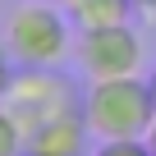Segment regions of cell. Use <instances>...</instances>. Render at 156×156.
Returning <instances> with one entry per match:
<instances>
[{"instance_id": "cell-2", "label": "cell", "mask_w": 156, "mask_h": 156, "mask_svg": "<svg viewBox=\"0 0 156 156\" xmlns=\"http://www.w3.org/2000/svg\"><path fill=\"white\" fill-rule=\"evenodd\" d=\"M5 110L14 115V124L28 133H37L41 124L60 119V115H73V110H83V101H78L73 83L51 64V69H14L9 78V92H5Z\"/></svg>"}, {"instance_id": "cell-11", "label": "cell", "mask_w": 156, "mask_h": 156, "mask_svg": "<svg viewBox=\"0 0 156 156\" xmlns=\"http://www.w3.org/2000/svg\"><path fill=\"white\" fill-rule=\"evenodd\" d=\"M147 87H151V101H156V73H151V78H147Z\"/></svg>"}, {"instance_id": "cell-9", "label": "cell", "mask_w": 156, "mask_h": 156, "mask_svg": "<svg viewBox=\"0 0 156 156\" xmlns=\"http://www.w3.org/2000/svg\"><path fill=\"white\" fill-rule=\"evenodd\" d=\"M9 78H14V55H9V46H5V41H0V106H5Z\"/></svg>"}, {"instance_id": "cell-3", "label": "cell", "mask_w": 156, "mask_h": 156, "mask_svg": "<svg viewBox=\"0 0 156 156\" xmlns=\"http://www.w3.org/2000/svg\"><path fill=\"white\" fill-rule=\"evenodd\" d=\"M5 46H9L14 64L51 69L69 51V23L51 5H19L9 14V23H5Z\"/></svg>"}, {"instance_id": "cell-6", "label": "cell", "mask_w": 156, "mask_h": 156, "mask_svg": "<svg viewBox=\"0 0 156 156\" xmlns=\"http://www.w3.org/2000/svg\"><path fill=\"white\" fill-rule=\"evenodd\" d=\"M133 9H138L133 0H73V5H69V19L83 28V32H97V28H119V23H129Z\"/></svg>"}, {"instance_id": "cell-4", "label": "cell", "mask_w": 156, "mask_h": 156, "mask_svg": "<svg viewBox=\"0 0 156 156\" xmlns=\"http://www.w3.org/2000/svg\"><path fill=\"white\" fill-rule=\"evenodd\" d=\"M78 64L92 83L101 78H133L142 69V41L129 23L119 28H97V32H83L78 41Z\"/></svg>"}, {"instance_id": "cell-10", "label": "cell", "mask_w": 156, "mask_h": 156, "mask_svg": "<svg viewBox=\"0 0 156 156\" xmlns=\"http://www.w3.org/2000/svg\"><path fill=\"white\" fill-rule=\"evenodd\" d=\"M133 5H138V9H151V14H156V0H133Z\"/></svg>"}, {"instance_id": "cell-14", "label": "cell", "mask_w": 156, "mask_h": 156, "mask_svg": "<svg viewBox=\"0 0 156 156\" xmlns=\"http://www.w3.org/2000/svg\"><path fill=\"white\" fill-rule=\"evenodd\" d=\"M28 156H32V151H28Z\"/></svg>"}, {"instance_id": "cell-13", "label": "cell", "mask_w": 156, "mask_h": 156, "mask_svg": "<svg viewBox=\"0 0 156 156\" xmlns=\"http://www.w3.org/2000/svg\"><path fill=\"white\" fill-rule=\"evenodd\" d=\"M151 156H156V147H151Z\"/></svg>"}, {"instance_id": "cell-7", "label": "cell", "mask_w": 156, "mask_h": 156, "mask_svg": "<svg viewBox=\"0 0 156 156\" xmlns=\"http://www.w3.org/2000/svg\"><path fill=\"white\" fill-rule=\"evenodd\" d=\"M28 151V138H23V129L14 124V115L0 106V156H23Z\"/></svg>"}, {"instance_id": "cell-1", "label": "cell", "mask_w": 156, "mask_h": 156, "mask_svg": "<svg viewBox=\"0 0 156 156\" xmlns=\"http://www.w3.org/2000/svg\"><path fill=\"white\" fill-rule=\"evenodd\" d=\"M83 119L92 138L115 142V138H151L156 124V101L142 78H101L83 97Z\"/></svg>"}, {"instance_id": "cell-12", "label": "cell", "mask_w": 156, "mask_h": 156, "mask_svg": "<svg viewBox=\"0 0 156 156\" xmlns=\"http://www.w3.org/2000/svg\"><path fill=\"white\" fill-rule=\"evenodd\" d=\"M64 5H73V0H64Z\"/></svg>"}, {"instance_id": "cell-5", "label": "cell", "mask_w": 156, "mask_h": 156, "mask_svg": "<svg viewBox=\"0 0 156 156\" xmlns=\"http://www.w3.org/2000/svg\"><path fill=\"white\" fill-rule=\"evenodd\" d=\"M87 138H92V129H87L83 110H73V115H60V119L41 124L37 133H28V151L32 156H83Z\"/></svg>"}, {"instance_id": "cell-8", "label": "cell", "mask_w": 156, "mask_h": 156, "mask_svg": "<svg viewBox=\"0 0 156 156\" xmlns=\"http://www.w3.org/2000/svg\"><path fill=\"white\" fill-rule=\"evenodd\" d=\"M97 156H151V142L147 138H115V142H101Z\"/></svg>"}]
</instances>
